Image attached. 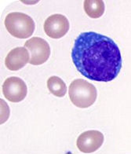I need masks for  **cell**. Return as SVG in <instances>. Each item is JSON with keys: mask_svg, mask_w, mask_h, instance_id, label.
I'll return each mask as SVG.
<instances>
[{"mask_svg": "<svg viewBox=\"0 0 131 154\" xmlns=\"http://www.w3.org/2000/svg\"><path fill=\"white\" fill-rule=\"evenodd\" d=\"M30 61L29 53L25 47H16L10 51L5 59V65L9 70L17 71Z\"/></svg>", "mask_w": 131, "mask_h": 154, "instance_id": "obj_8", "label": "cell"}, {"mask_svg": "<svg viewBox=\"0 0 131 154\" xmlns=\"http://www.w3.org/2000/svg\"><path fill=\"white\" fill-rule=\"evenodd\" d=\"M72 59L81 75L93 81H111L122 68L118 45L111 38L94 32L79 35L72 51Z\"/></svg>", "mask_w": 131, "mask_h": 154, "instance_id": "obj_1", "label": "cell"}, {"mask_svg": "<svg viewBox=\"0 0 131 154\" xmlns=\"http://www.w3.org/2000/svg\"><path fill=\"white\" fill-rule=\"evenodd\" d=\"M69 20L62 14H53L44 22V32L50 38H61L69 32Z\"/></svg>", "mask_w": 131, "mask_h": 154, "instance_id": "obj_6", "label": "cell"}, {"mask_svg": "<svg viewBox=\"0 0 131 154\" xmlns=\"http://www.w3.org/2000/svg\"><path fill=\"white\" fill-rule=\"evenodd\" d=\"M105 3L102 0L84 1L85 12L91 18H99L105 13Z\"/></svg>", "mask_w": 131, "mask_h": 154, "instance_id": "obj_9", "label": "cell"}, {"mask_svg": "<svg viewBox=\"0 0 131 154\" xmlns=\"http://www.w3.org/2000/svg\"><path fill=\"white\" fill-rule=\"evenodd\" d=\"M104 142V135L101 131L95 130L87 131L77 138L76 146L80 152L91 153L101 148Z\"/></svg>", "mask_w": 131, "mask_h": 154, "instance_id": "obj_7", "label": "cell"}, {"mask_svg": "<svg viewBox=\"0 0 131 154\" xmlns=\"http://www.w3.org/2000/svg\"><path fill=\"white\" fill-rule=\"evenodd\" d=\"M1 124H3L10 115V109L6 103L1 99Z\"/></svg>", "mask_w": 131, "mask_h": 154, "instance_id": "obj_11", "label": "cell"}, {"mask_svg": "<svg viewBox=\"0 0 131 154\" xmlns=\"http://www.w3.org/2000/svg\"><path fill=\"white\" fill-rule=\"evenodd\" d=\"M69 97L71 101L81 109L89 108L97 99L96 87L87 80L75 79L69 86Z\"/></svg>", "mask_w": 131, "mask_h": 154, "instance_id": "obj_2", "label": "cell"}, {"mask_svg": "<svg viewBox=\"0 0 131 154\" xmlns=\"http://www.w3.org/2000/svg\"><path fill=\"white\" fill-rule=\"evenodd\" d=\"M47 87L49 91L53 95L58 97H62L67 92V86L58 76H51L47 80Z\"/></svg>", "mask_w": 131, "mask_h": 154, "instance_id": "obj_10", "label": "cell"}, {"mask_svg": "<svg viewBox=\"0 0 131 154\" xmlns=\"http://www.w3.org/2000/svg\"><path fill=\"white\" fill-rule=\"evenodd\" d=\"M4 24L10 34L18 38H29L35 31L34 20L24 13L8 14L5 18Z\"/></svg>", "mask_w": 131, "mask_h": 154, "instance_id": "obj_3", "label": "cell"}, {"mask_svg": "<svg viewBox=\"0 0 131 154\" xmlns=\"http://www.w3.org/2000/svg\"><path fill=\"white\" fill-rule=\"evenodd\" d=\"M24 47L29 50L32 54L31 65H39L44 64L50 56V47L47 41L39 37H33L24 43Z\"/></svg>", "mask_w": 131, "mask_h": 154, "instance_id": "obj_4", "label": "cell"}, {"mask_svg": "<svg viewBox=\"0 0 131 154\" xmlns=\"http://www.w3.org/2000/svg\"><path fill=\"white\" fill-rule=\"evenodd\" d=\"M28 92L27 85L19 77L12 76L6 79L2 85V93L11 102H20L25 98Z\"/></svg>", "mask_w": 131, "mask_h": 154, "instance_id": "obj_5", "label": "cell"}]
</instances>
